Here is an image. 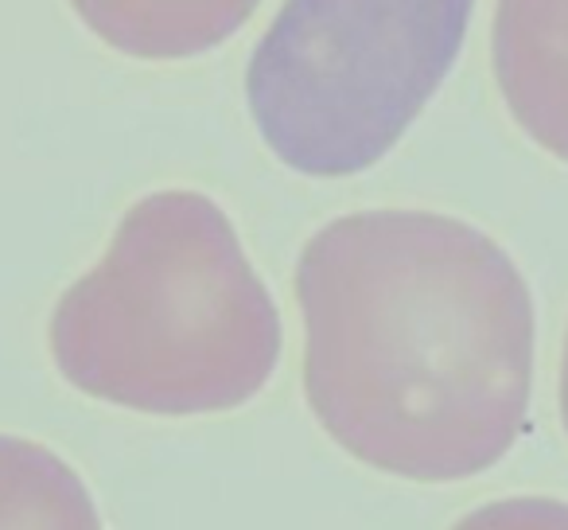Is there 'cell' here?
Masks as SVG:
<instances>
[{
	"instance_id": "6da1fadb",
	"label": "cell",
	"mask_w": 568,
	"mask_h": 530,
	"mask_svg": "<svg viewBox=\"0 0 568 530\" xmlns=\"http://www.w3.org/2000/svg\"><path fill=\"white\" fill-rule=\"evenodd\" d=\"M304 394L378 472L452 483L518 444L534 390V297L510 253L436 211H355L296 261Z\"/></svg>"
},
{
	"instance_id": "7a4b0ae2",
	"label": "cell",
	"mask_w": 568,
	"mask_h": 530,
	"mask_svg": "<svg viewBox=\"0 0 568 530\" xmlns=\"http://www.w3.org/2000/svg\"><path fill=\"white\" fill-rule=\"evenodd\" d=\"M48 340L82 394L191 418L237 410L273 379L281 317L222 207L199 191H160L59 297Z\"/></svg>"
},
{
	"instance_id": "3957f363",
	"label": "cell",
	"mask_w": 568,
	"mask_h": 530,
	"mask_svg": "<svg viewBox=\"0 0 568 530\" xmlns=\"http://www.w3.org/2000/svg\"><path fill=\"white\" fill-rule=\"evenodd\" d=\"M475 0H284L245 74L253 126L284 168H374L440 90Z\"/></svg>"
},
{
	"instance_id": "277c9868",
	"label": "cell",
	"mask_w": 568,
	"mask_h": 530,
	"mask_svg": "<svg viewBox=\"0 0 568 530\" xmlns=\"http://www.w3.org/2000/svg\"><path fill=\"white\" fill-rule=\"evenodd\" d=\"M490 56L514 121L568 164V0H498Z\"/></svg>"
},
{
	"instance_id": "5b68a950",
	"label": "cell",
	"mask_w": 568,
	"mask_h": 530,
	"mask_svg": "<svg viewBox=\"0 0 568 530\" xmlns=\"http://www.w3.org/2000/svg\"><path fill=\"white\" fill-rule=\"evenodd\" d=\"M79 20L133 59H191L226 43L261 0H71Z\"/></svg>"
},
{
	"instance_id": "8992f818",
	"label": "cell",
	"mask_w": 568,
	"mask_h": 530,
	"mask_svg": "<svg viewBox=\"0 0 568 530\" xmlns=\"http://www.w3.org/2000/svg\"><path fill=\"white\" fill-rule=\"evenodd\" d=\"M0 527H98V511L55 452L0 437Z\"/></svg>"
},
{
	"instance_id": "52a82bcc",
	"label": "cell",
	"mask_w": 568,
	"mask_h": 530,
	"mask_svg": "<svg viewBox=\"0 0 568 530\" xmlns=\"http://www.w3.org/2000/svg\"><path fill=\"white\" fill-rule=\"evenodd\" d=\"M560 418H565V433H568V340H565V367H560Z\"/></svg>"
}]
</instances>
